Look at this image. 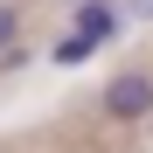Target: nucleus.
Returning <instances> with one entry per match:
<instances>
[{"instance_id": "1", "label": "nucleus", "mask_w": 153, "mask_h": 153, "mask_svg": "<svg viewBox=\"0 0 153 153\" xmlns=\"http://www.w3.org/2000/svg\"><path fill=\"white\" fill-rule=\"evenodd\" d=\"M97 111H105L111 125H139L146 111H153V76L146 70H118L105 91H97Z\"/></svg>"}, {"instance_id": "2", "label": "nucleus", "mask_w": 153, "mask_h": 153, "mask_svg": "<svg viewBox=\"0 0 153 153\" xmlns=\"http://www.w3.org/2000/svg\"><path fill=\"white\" fill-rule=\"evenodd\" d=\"M76 28L97 35V42H111L118 35V7H111V0H84V7H76Z\"/></svg>"}, {"instance_id": "3", "label": "nucleus", "mask_w": 153, "mask_h": 153, "mask_svg": "<svg viewBox=\"0 0 153 153\" xmlns=\"http://www.w3.org/2000/svg\"><path fill=\"white\" fill-rule=\"evenodd\" d=\"M91 49H97V35H84V28H70L56 49H49V56H56L63 70H76V63H91Z\"/></svg>"}, {"instance_id": "4", "label": "nucleus", "mask_w": 153, "mask_h": 153, "mask_svg": "<svg viewBox=\"0 0 153 153\" xmlns=\"http://www.w3.org/2000/svg\"><path fill=\"white\" fill-rule=\"evenodd\" d=\"M14 42H21V7H14V0H0V56H7Z\"/></svg>"}, {"instance_id": "5", "label": "nucleus", "mask_w": 153, "mask_h": 153, "mask_svg": "<svg viewBox=\"0 0 153 153\" xmlns=\"http://www.w3.org/2000/svg\"><path fill=\"white\" fill-rule=\"evenodd\" d=\"M132 14H146V21H153V0H132Z\"/></svg>"}, {"instance_id": "6", "label": "nucleus", "mask_w": 153, "mask_h": 153, "mask_svg": "<svg viewBox=\"0 0 153 153\" xmlns=\"http://www.w3.org/2000/svg\"><path fill=\"white\" fill-rule=\"evenodd\" d=\"M0 153H7V146H0Z\"/></svg>"}]
</instances>
